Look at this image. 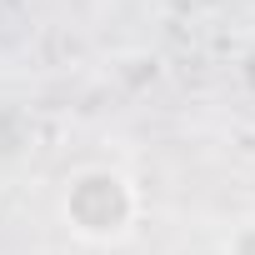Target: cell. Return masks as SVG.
Instances as JSON below:
<instances>
[{"label":"cell","mask_w":255,"mask_h":255,"mask_svg":"<svg viewBox=\"0 0 255 255\" xmlns=\"http://www.w3.org/2000/svg\"><path fill=\"white\" fill-rule=\"evenodd\" d=\"M60 225L90 250L125 245L140 225V185L120 165H80L60 185Z\"/></svg>","instance_id":"cell-1"},{"label":"cell","mask_w":255,"mask_h":255,"mask_svg":"<svg viewBox=\"0 0 255 255\" xmlns=\"http://www.w3.org/2000/svg\"><path fill=\"white\" fill-rule=\"evenodd\" d=\"M225 255H255V220H240L225 240Z\"/></svg>","instance_id":"cell-2"}]
</instances>
